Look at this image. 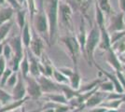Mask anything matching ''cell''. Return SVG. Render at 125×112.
I'll use <instances>...</instances> for the list:
<instances>
[{
  "label": "cell",
  "instance_id": "1",
  "mask_svg": "<svg viewBox=\"0 0 125 112\" xmlns=\"http://www.w3.org/2000/svg\"><path fill=\"white\" fill-rule=\"evenodd\" d=\"M59 10V0L48 1V21L50 24V36L52 40L57 29V17Z\"/></svg>",
  "mask_w": 125,
  "mask_h": 112
},
{
  "label": "cell",
  "instance_id": "2",
  "mask_svg": "<svg viewBox=\"0 0 125 112\" xmlns=\"http://www.w3.org/2000/svg\"><path fill=\"white\" fill-rule=\"evenodd\" d=\"M99 37L100 35L97 28L96 27L93 28L90 35H89L88 39H87V51H88L89 55H92L95 46L97 45V43L99 42Z\"/></svg>",
  "mask_w": 125,
  "mask_h": 112
},
{
  "label": "cell",
  "instance_id": "3",
  "mask_svg": "<svg viewBox=\"0 0 125 112\" xmlns=\"http://www.w3.org/2000/svg\"><path fill=\"white\" fill-rule=\"evenodd\" d=\"M59 9L61 11L62 21L65 23V25L70 26L71 25V16H72V9H71L70 5L62 3L61 5H59Z\"/></svg>",
  "mask_w": 125,
  "mask_h": 112
},
{
  "label": "cell",
  "instance_id": "4",
  "mask_svg": "<svg viewBox=\"0 0 125 112\" xmlns=\"http://www.w3.org/2000/svg\"><path fill=\"white\" fill-rule=\"evenodd\" d=\"M14 9L9 7H0V25L10 21L11 17L13 15Z\"/></svg>",
  "mask_w": 125,
  "mask_h": 112
},
{
  "label": "cell",
  "instance_id": "5",
  "mask_svg": "<svg viewBox=\"0 0 125 112\" xmlns=\"http://www.w3.org/2000/svg\"><path fill=\"white\" fill-rule=\"evenodd\" d=\"M37 29L39 32H46L48 29V18L45 13H39L37 19Z\"/></svg>",
  "mask_w": 125,
  "mask_h": 112
},
{
  "label": "cell",
  "instance_id": "6",
  "mask_svg": "<svg viewBox=\"0 0 125 112\" xmlns=\"http://www.w3.org/2000/svg\"><path fill=\"white\" fill-rule=\"evenodd\" d=\"M66 1L70 5L74 4L76 8L81 10L83 12H86L89 5H90V2H91V0H66Z\"/></svg>",
  "mask_w": 125,
  "mask_h": 112
},
{
  "label": "cell",
  "instance_id": "7",
  "mask_svg": "<svg viewBox=\"0 0 125 112\" xmlns=\"http://www.w3.org/2000/svg\"><path fill=\"white\" fill-rule=\"evenodd\" d=\"M10 47L15 51V55L17 58L21 59V42L20 37H16L14 38L10 43Z\"/></svg>",
  "mask_w": 125,
  "mask_h": 112
},
{
  "label": "cell",
  "instance_id": "8",
  "mask_svg": "<svg viewBox=\"0 0 125 112\" xmlns=\"http://www.w3.org/2000/svg\"><path fill=\"white\" fill-rule=\"evenodd\" d=\"M112 28L114 30L120 31L122 29H124V22H123V14L120 13L118 14L117 16L113 19V23H112Z\"/></svg>",
  "mask_w": 125,
  "mask_h": 112
},
{
  "label": "cell",
  "instance_id": "9",
  "mask_svg": "<svg viewBox=\"0 0 125 112\" xmlns=\"http://www.w3.org/2000/svg\"><path fill=\"white\" fill-rule=\"evenodd\" d=\"M13 96H14V99H21V97L24 94V88H23V85L21 83V80H19L17 85L15 86L14 90H13Z\"/></svg>",
  "mask_w": 125,
  "mask_h": 112
},
{
  "label": "cell",
  "instance_id": "10",
  "mask_svg": "<svg viewBox=\"0 0 125 112\" xmlns=\"http://www.w3.org/2000/svg\"><path fill=\"white\" fill-rule=\"evenodd\" d=\"M11 25L12 24H11L10 21H8L4 24L0 25V43L2 42L6 38V37L8 36V34L11 28Z\"/></svg>",
  "mask_w": 125,
  "mask_h": 112
},
{
  "label": "cell",
  "instance_id": "11",
  "mask_svg": "<svg viewBox=\"0 0 125 112\" xmlns=\"http://www.w3.org/2000/svg\"><path fill=\"white\" fill-rule=\"evenodd\" d=\"M22 42L26 47L30 45V32H29V26L26 23L22 29Z\"/></svg>",
  "mask_w": 125,
  "mask_h": 112
},
{
  "label": "cell",
  "instance_id": "12",
  "mask_svg": "<svg viewBox=\"0 0 125 112\" xmlns=\"http://www.w3.org/2000/svg\"><path fill=\"white\" fill-rule=\"evenodd\" d=\"M97 5H98L100 10L103 12L109 13L111 11V6H110L108 0H98V4Z\"/></svg>",
  "mask_w": 125,
  "mask_h": 112
},
{
  "label": "cell",
  "instance_id": "13",
  "mask_svg": "<svg viewBox=\"0 0 125 112\" xmlns=\"http://www.w3.org/2000/svg\"><path fill=\"white\" fill-rule=\"evenodd\" d=\"M25 11L21 10H19L17 11V21H18V24H19V27L22 29L24 24H25Z\"/></svg>",
  "mask_w": 125,
  "mask_h": 112
},
{
  "label": "cell",
  "instance_id": "14",
  "mask_svg": "<svg viewBox=\"0 0 125 112\" xmlns=\"http://www.w3.org/2000/svg\"><path fill=\"white\" fill-rule=\"evenodd\" d=\"M29 92L34 97H37V96L40 95V92H39V89H38V86L36 84V82L31 81V84L29 85Z\"/></svg>",
  "mask_w": 125,
  "mask_h": 112
},
{
  "label": "cell",
  "instance_id": "15",
  "mask_svg": "<svg viewBox=\"0 0 125 112\" xmlns=\"http://www.w3.org/2000/svg\"><path fill=\"white\" fill-rule=\"evenodd\" d=\"M95 10H96V21L98 22L100 27H103V23H104V15H103V11L100 10L98 5H95Z\"/></svg>",
  "mask_w": 125,
  "mask_h": 112
},
{
  "label": "cell",
  "instance_id": "16",
  "mask_svg": "<svg viewBox=\"0 0 125 112\" xmlns=\"http://www.w3.org/2000/svg\"><path fill=\"white\" fill-rule=\"evenodd\" d=\"M41 85L43 90L45 91H52V90H56V87L52 84L51 81H49L46 79H42L41 80Z\"/></svg>",
  "mask_w": 125,
  "mask_h": 112
},
{
  "label": "cell",
  "instance_id": "17",
  "mask_svg": "<svg viewBox=\"0 0 125 112\" xmlns=\"http://www.w3.org/2000/svg\"><path fill=\"white\" fill-rule=\"evenodd\" d=\"M32 48H33V51H35V53L37 55H39L40 54V48H41L40 40L39 39H35L32 42Z\"/></svg>",
  "mask_w": 125,
  "mask_h": 112
},
{
  "label": "cell",
  "instance_id": "18",
  "mask_svg": "<svg viewBox=\"0 0 125 112\" xmlns=\"http://www.w3.org/2000/svg\"><path fill=\"white\" fill-rule=\"evenodd\" d=\"M10 99V95H9L6 92H4L3 90L0 89V103L1 104H5Z\"/></svg>",
  "mask_w": 125,
  "mask_h": 112
},
{
  "label": "cell",
  "instance_id": "19",
  "mask_svg": "<svg viewBox=\"0 0 125 112\" xmlns=\"http://www.w3.org/2000/svg\"><path fill=\"white\" fill-rule=\"evenodd\" d=\"M7 3H9L11 8L14 9V10H21V6L19 4V2L17 0H6Z\"/></svg>",
  "mask_w": 125,
  "mask_h": 112
},
{
  "label": "cell",
  "instance_id": "20",
  "mask_svg": "<svg viewBox=\"0 0 125 112\" xmlns=\"http://www.w3.org/2000/svg\"><path fill=\"white\" fill-rule=\"evenodd\" d=\"M11 75V71L10 69H7L4 71V73L2 74V79H1V85H4L6 82H7V80L10 77Z\"/></svg>",
  "mask_w": 125,
  "mask_h": 112
},
{
  "label": "cell",
  "instance_id": "21",
  "mask_svg": "<svg viewBox=\"0 0 125 112\" xmlns=\"http://www.w3.org/2000/svg\"><path fill=\"white\" fill-rule=\"evenodd\" d=\"M3 54L6 58H10L11 54V48L10 45H5L3 47Z\"/></svg>",
  "mask_w": 125,
  "mask_h": 112
},
{
  "label": "cell",
  "instance_id": "22",
  "mask_svg": "<svg viewBox=\"0 0 125 112\" xmlns=\"http://www.w3.org/2000/svg\"><path fill=\"white\" fill-rule=\"evenodd\" d=\"M21 70H22V73L25 76L27 74V71H28V64H27V60L26 58L23 60V62L21 63Z\"/></svg>",
  "mask_w": 125,
  "mask_h": 112
},
{
  "label": "cell",
  "instance_id": "23",
  "mask_svg": "<svg viewBox=\"0 0 125 112\" xmlns=\"http://www.w3.org/2000/svg\"><path fill=\"white\" fill-rule=\"evenodd\" d=\"M16 80H17L16 75H12V76H10V77L8 79L7 82H8V84H9L10 86H13V85H15Z\"/></svg>",
  "mask_w": 125,
  "mask_h": 112
},
{
  "label": "cell",
  "instance_id": "24",
  "mask_svg": "<svg viewBox=\"0 0 125 112\" xmlns=\"http://www.w3.org/2000/svg\"><path fill=\"white\" fill-rule=\"evenodd\" d=\"M5 71V59L4 57H0V76Z\"/></svg>",
  "mask_w": 125,
  "mask_h": 112
},
{
  "label": "cell",
  "instance_id": "25",
  "mask_svg": "<svg viewBox=\"0 0 125 112\" xmlns=\"http://www.w3.org/2000/svg\"><path fill=\"white\" fill-rule=\"evenodd\" d=\"M110 60H111V62L113 63V64H114L115 66L117 67V68H120V64H119V63H118V61L116 60V58H115V56H114V54L112 53V52H110Z\"/></svg>",
  "mask_w": 125,
  "mask_h": 112
},
{
  "label": "cell",
  "instance_id": "26",
  "mask_svg": "<svg viewBox=\"0 0 125 112\" xmlns=\"http://www.w3.org/2000/svg\"><path fill=\"white\" fill-rule=\"evenodd\" d=\"M99 101H100L99 98H97V97H94V98H92L91 100H89L88 105L89 106H94V105H95V104H97Z\"/></svg>",
  "mask_w": 125,
  "mask_h": 112
},
{
  "label": "cell",
  "instance_id": "27",
  "mask_svg": "<svg viewBox=\"0 0 125 112\" xmlns=\"http://www.w3.org/2000/svg\"><path fill=\"white\" fill-rule=\"evenodd\" d=\"M31 69H32V73H33V74H37V72H38V69H37V65L36 62H35L34 60H33V64H32Z\"/></svg>",
  "mask_w": 125,
  "mask_h": 112
},
{
  "label": "cell",
  "instance_id": "28",
  "mask_svg": "<svg viewBox=\"0 0 125 112\" xmlns=\"http://www.w3.org/2000/svg\"><path fill=\"white\" fill-rule=\"evenodd\" d=\"M52 99H53V100H55V101H57V102L65 103L64 98H63V97H62V96H52Z\"/></svg>",
  "mask_w": 125,
  "mask_h": 112
},
{
  "label": "cell",
  "instance_id": "29",
  "mask_svg": "<svg viewBox=\"0 0 125 112\" xmlns=\"http://www.w3.org/2000/svg\"><path fill=\"white\" fill-rule=\"evenodd\" d=\"M120 1V7L121 10L125 13V0H119Z\"/></svg>",
  "mask_w": 125,
  "mask_h": 112
},
{
  "label": "cell",
  "instance_id": "30",
  "mask_svg": "<svg viewBox=\"0 0 125 112\" xmlns=\"http://www.w3.org/2000/svg\"><path fill=\"white\" fill-rule=\"evenodd\" d=\"M55 77H56V79H57V80H59V81H64V78L62 77V75H59V73L58 72H55Z\"/></svg>",
  "mask_w": 125,
  "mask_h": 112
},
{
  "label": "cell",
  "instance_id": "31",
  "mask_svg": "<svg viewBox=\"0 0 125 112\" xmlns=\"http://www.w3.org/2000/svg\"><path fill=\"white\" fill-rule=\"evenodd\" d=\"M112 86L111 84H105V85H104V89H107V90H112Z\"/></svg>",
  "mask_w": 125,
  "mask_h": 112
},
{
  "label": "cell",
  "instance_id": "32",
  "mask_svg": "<svg viewBox=\"0 0 125 112\" xmlns=\"http://www.w3.org/2000/svg\"><path fill=\"white\" fill-rule=\"evenodd\" d=\"M6 3V0H0V7H3L5 5Z\"/></svg>",
  "mask_w": 125,
  "mask_h": 112
},
{
  "label": "cell",
  "instance_id": "33",
  "mask_svg": "<svg viewBox=\"0 0 125 112\" xmlns=\"http://www.w3.org/2000/svg\"><path fill=\"white\" fill-rule=\"evenodd\" d=\"M2 53H3V45L0 43V56H1Z\"/></svg>",
  "mask_w": 125,
  "mask_h": 112
},
{
  "label": "cell",
  "instance_id": "34",
  "mask_svg": "<svg viewBox=\"0 0 125 112\" xmlns=\"http://www.w3.org/2000/svg\"><path fill=\"white\" fill-rule=\"evenodd\" d=\"M17 1H18V2H19V4H20V5H21V6H22V3H23V2H24V1H25V0H17Z\"/></svg>",
  "mask_w": 125,
  "mask_h": 112
},
{
  "label": "cell",
  "instance_id": "35",
  "mask_svg": "<svg viewBox=\"0 0 125 112\" xmlns=\"http://www.w3.org/2000/svg\"><path fill=\"white\" fill-rule=\"evenodd\" d=\"M47 112H53L52 110H49V111H47Z\"/></svg>",
  "mask_w": 125,
  "mask_h": 112
},
{
  "label": "cell",
  "instance_id": "36",
  "mask_svg": "<svg viewBox=\"0 0 125 112\" xmlns=\"http://www.w3.org/2000/svg\"><path fill=\"white\" fill-rule=\"evenodd\" d=\"M109 112H115V111H109Z\"/></svg>",
  "mask_w": 125,
  "mask_h": 112
},
{
  "label": "cell",
  "instance_id": "37",
  "mask_svg": "<svg viewBox=\"0 0 125 112\" xmlns=\"http://www.w3.org/2000/svg\"><path fill=\"white\" fill-rule=\"evenodd\" d=\"M0 105H1V103H0Z\"/></svg>",
  "mask_w": 125,
  "mask_h": 112
}]
</instances>
